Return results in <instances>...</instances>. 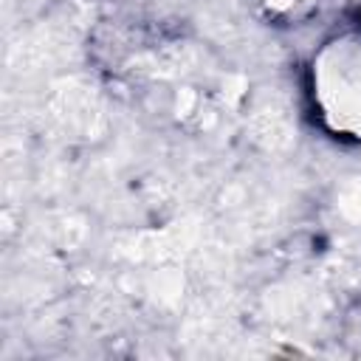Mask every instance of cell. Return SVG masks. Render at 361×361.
<instances>
[{"label":"cell","mask_w":361,"mask_h":361,"mask_svg":"<svg viewBox=\"0 0 361 361\" xmlns=\"http://www.w3.org/2000/svg\"><path fill=\"white\" fill-rule=\"evenodd\" d=\"M341 68L336 73L327 71V87L324 93L336 96L333 104L327 107L330 116L338 118V127H347L350 133L361 135V42L350 39L341 48Z\"/></svg>","instance_id":"obj_1"}]
</instances>
